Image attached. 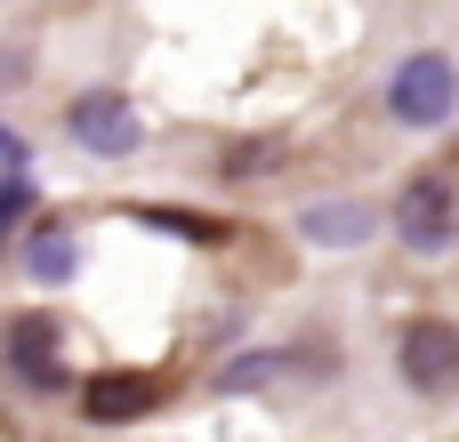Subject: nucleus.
Here are the masks:
<instances>
[{"label":"nucleus","mask_w":459,"mask_h":442,"mask_svg":"<svg viewBox=\"0 0 459 442\" xmlns=\"http://www.w3.org/2000/svg\"><path fill=\"white\" fill-rule=\"evenodd\" d=\"M387 225H395V242L411 250V258H444L459 242V185L444 169H428V177H411L403 193H395V209H387Z\"/></svg>","instance_id":"nucleus-1"},{"label":"nucleus","mask_w":459,"mask_h":442,"mask_svg":"<svg viewBox=\"0 0 459 442\" xmlns=\"http://www.w3.org/2000/svg\"><path fill=\"white\" fill-rule=\"evenodd\" d=\"M387 113H395L403 129H444L459 113V64L436 56V48L403 56V64L387 72Z\"/></svg>","instance_id":"nucleus-2"},{"label":"nucleus","mask_w":459,"mask_h":442,"mask_svg":"<svg viewBox=\"0 0 459 442\" xmlns=\"http://www.w3.org/2000/svg\"><path fill=\"white\" fill-rule=\"evenodd\" d=\"M65 129L89 145V153H105V161H129L137 153V105L129 97H113V89H89V97H73V113H65Z\"/></svg>","instance_id":"nucleus-3"},{"label":"nucleus","mask_w":459,"mask_h":442,"mask_svg":"<svg viewBox=\"0 0 459 442\" xmlns=\"http://www.w3.org/2000/svg\"><path fill=\"white\" fill-rule=\"evenodd\" d=\"M395 362H403V378L420 395H452L459 387V330L452 322H411L395 338Z\"/></svg>","instance_id":"nucleus-4"},{"label":"nucleus","mask_w":459,"mask_h":442,"mask_svg":"<svg viewBox=\"0 0 459 442\" xmlns=\"http://www.w3.org/2000/svg\"><path fill=\"white\" fill-rule=\"evenodd\" d=\"M56 354H65V330H56L48 314H16V322H8V370H16L24 387L56 395V387H65V362H56Z\"/></svg>","instance_id":"nucleus-5"},{"label":"nucleus","mask_w":459,"mask_h":442,"mask_svg":"<svg viewBox=\"0 0 459 442\" xmlns=\"http://www.w3.org/2000/svg\"><path fill=\"white\" fill-rule=\"evenodd\" d=\"M371 225H379V217H371L363 201H307V209H299V234H307L315 250H355V242H371Z\"/></svg>","instance_id":"nucleus-6"},{"label":"nucleus","mask_w":459,"mask_h":442,"mask_svg":"<svg viewBox=\"0 0 459 442\" xmlns=\"http://www.w3.org/2000/svg\"><path fill=\"white\" fill-rule=\"evenodd\" d=\"M81 411H89L97 427H129L137 411H153V378H121V370H105V378H89Z\"/></svg>","instance_id":"nucleus-7"},{"label":"nucleus","mask_w":459,"mask_h":442,"mask_svg":"<svg viewBox=\"0 0 459 442\" xmlns=\"http://www.w3.org/2000/svg\"><path fill=\"white\" fill-rule=\"evenodd\" d=\"M24 274L32 282H73L81 274V242L73 234H32L24 242Z\"/></svg>","instance_id":"nucleus-8"},{"label":"nucleus","mask_w":459,"mask_h":442,"mask_svg":"<svg viewBox=\"0 0 459 442\" xmlns=\"http://www.w3.org/2000/svg\"><path fill=\"white\" fill-rule=\"evenodd\" d=\"M266 169H282V145L266 137V145H234V161H226V177H266Z\"/></svg>","instance_id":"nucleus-9"},{"label":"nucleus","mask_w":459,"mask_h":442,"mask_svg":"<svg viewBox=\"0 0 459 442\" xmlns=\"http://www.w3.org/2000/svg\"><path fill=\"white\" fill-rule=\"evenodd\" d=\"M145 225H169V234H194V242H218V234H226L218 217H178V209H153Z\"/></svg>","instance_id":"nucleus-10"},{"label":"nucleus","mask_w":459,"mask_h":442,"mask_svg":"<svg viewBox=\"0 0 459 442\" xmlns=\"http://www.w3.org/2000/svg\"><path fill=\"white\" fill-rule=\"evenodd\" d=\"M24 209H32V169H8V201H0V217L24 225Z\"/></svg>","instance_id":"nucleus-11"},{"label":"nucleus","mask_w":459,"mask_h":442,"mask_svg":"<svg viewBox=\"0 0 459 442\" xmlns=\"http://www.w3.org/2000/svg\"><path fill=\"white\" fill-rule=\"evenodd\" d=\"M274 370H282V362H274V354H258V362H234V370H226V387H266Z\"/></svg>","instance_id":"nucleus-12"}]
</instances>
